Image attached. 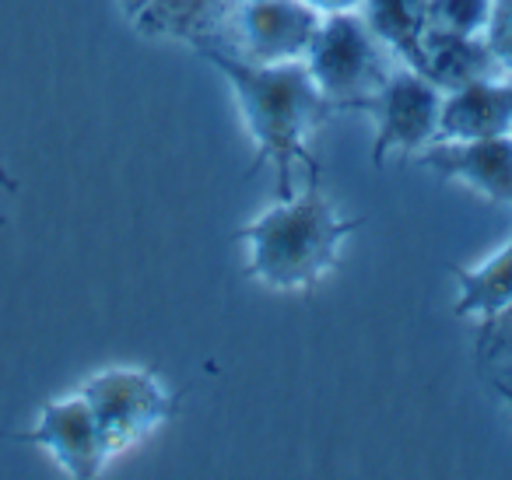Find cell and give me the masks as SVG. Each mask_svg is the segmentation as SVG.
Returning a JSON list of instances; mask_svg holds the SVG:
<instances>
[{
	"label": "cell",
	"mask_w": 512,
	"mask_h": 480,
	"mask_svg": "<svg viewBox=\"0 0 512 480\" xmlns=\"http://www.w3.org/2000/svg\"><path fill=\"white\" fill-rule=\"evenodd\" d=\"M200 57L232 85L242 120L253 137L256 165L271 162L278 176V200L295 197L292 179L295 169H306V183H320V162H316L309 137L323 127L334 109L313 85L306 64H249L221 46H200Z\"/></svg>",
	"instance_id": "cell-1"
},
{
	"label": "cell",
	"mask_w": 512,
	"mask_h": 480,
	"mask_svg": "<svg viewBox=\"0 0 512 480\" xmlns=\"http://www.w3.org/2000/svg\"><path fill=\"white\" fill-rule=\"evenodd\" d=\"M362 225L358 218H344L320 183H306V190L288 200H278L271 211L253 218L235 232L246 246V274L271 291L309 295L341 260L344 242Z\"/></svg>",
	"instance_id": "cell-2"
},
{
	"label": "cell",
	"mask_w": 512,
	"mask_h": 480,
	"mask_svg": "<svg viewBox=\"0 0 512 480\" xmlns=\"http://www.w3.org/2000/svg\"><path fill=\"white\" fill-rule=\"evenodd\" d=\"M302 64L330 109L362 113L400 60L372 36L358 11H348V15L320 18V29H316Z\"/></svg>",
	"instance_id": "cell-3"
},
{
	"label": "cell",
	"mask_w": 512,
	"mask_h": 480,
	"mask_svg": "<svg viewBox=\"0 0 512 480\" xmlns=\"http://www.w3.org/2000/svg\"><path fill=\"white\" fill-rule=\"evenodd\" d=\"M92 407L109 459L134 449L176 414L172 389L148 368H106L78 389Z\"/></svg>",
	"instance_id": "cell-4"
},
{
	"label": "cell",
	"mask_w": 512,
	"mask_h": 480,
	"mask_svg": "<svg viewBox=\"0 0 512 480\" xmlns=\"http://www.w3.org/2000/svg\"><path fill=\"white\" fill-rule=\"evenodd\" d=\"M442 88H435L421 71L397 64L386 85L369 99L362 113L376 120V141H372V162L383 165L390 151L418 155L432 141H439L442 116Z\"/></svg>",
	"instance_id": "cell-5"
},
{
	"label": "cell",
	"mask_w": 512,
	"mask_h": 480,
	"mask_svg": "<svg viewBox=\"0 0 512 480\" xmlns=\"http://www.w3.org/2000/svg\"><path fill=\"white\" fill-rule=\"evenodd\" d=\"M320 18L302 0H235L228 43L221 50L249 64H292L306 60Z\"/></svg>",
	"instance_id": "cell-6"
},
{
	"label": "cell",
	"mask_w": 512,
	"mask_h": 480,
	"mask_svg": "<svg viewBox=\"0 0 512 480\" xmlns=\"http://www.w3.org/2000/svg\"><path fill=\"white\" fill-rule=\"evenodd\" d=\"M414 158L442 183H463L495 204L512 207V134L477 137V141H432Z\"/></svg>",
	"instance_id": "cell-7"
},
{
	"label": "cell",
	"mask_w": 512,
	"mask_h": 480,
	"mask_svg": "<svg viewBox=\"0 0 512 480\" xmlns=\"http://www.w3.org/2000/svg\"><path fill=\"white\" fill-rule=\"evenodd\" d=\"M29 442L43 445L57 466L74 480H92L106 470L109 452L99 435V424L92 417V407L81 393L50 400L39 410L36 424L29 431Z\"/></svg>",
	"instance_id": "cell-8"
},
{
	"label": "cell",
	"mask_w": 512,
	"mask_h": 480,
	"mask_svg": "<svg viewBox=\"0 0 512 480\" xmlns=\"http://www.w3.org/2000/svg\"><path fill=\"white\" fill-rule=\"evenodd\" d=\"M127 25L144 39L200 46H225L235 0H120Z\"/></svg>",
	"instance_id": "cell-9"
},
{
	"label": "cell",
	"mask_w": 512,
	"mask_h": 480,
	"mask_svg": "<svg viewBox=\"0 0 512 480\" xmlns=\"http://www.w3.org/2000/svg\"><path fill=\"white\" fill-rule=\"evenodd\" d=\"M512 134V78H488L442 95L439 141Z\"/></svg>",
	"instance_id": "cell-10"
},
{
	"label": "cell",
	"mask_w": 512,
	"mask_h": 480,
	"mask_svg": "<svg viewBox=\"0 0 512 480\" xmlns=\"http://www.w3.org/2000/svg\"><path fill=\"white\" fill-rule=\"evenodd\" d=\"M425 78L442 92H456L463 85L488 78H505L498 60L491 57L484 36L428 29L425 36Z\"/></svg>",
	"instance_id": "cell-11"
},
{
	"label": "cell",
	"mask_w": 512,
	"mask_h": 480,
	"mask_svg": "<svg viewBox=\"0 0 512 480\" xmlns=\"http://www.w3.org/2000/svg\"><path fill=\"white\" fill-rule=\"evenodd\" d=\"M358 15L400 64L425 74L428 0H362Z\"/></svg>",
	"instance_id": "cell-12"
},
{
	"label": "cell",
	"mask_w": 512,
	"mask_h": 480,
	"mask_svg": "<svg viewBox=\"0 0 512 480\" xmlns=\"http://www.w3.org/2000/svg\"><path fill=\"white\" fill-rule=\"evenodd\" d=\"M453 277L460 288L453 305L456 316H474L484 326H495L512 309V239L477 267H453Z\"/></svg>",
	"instance_id": "cell-13"
},
{
	"label": "cell",
	"mask_w": 512,
	"mask_h": 480,
	"mask_svg": "<svg viewBox=\"0 0 512 480\" xmlns=\"http://www.w3.org/2000/svg\"><path fill=\"white\" fill-rule=\"evenodd\" d=\"M491 0H428V29L484 36Z\"/></svg>",
	"instance_id": "cell-14"
},
{
	"label": "cell",
	"mask_w": 512,
	"mask_h": 480,
	"mask_svg": "<svg viewBox=\"0 0 512 480\" xmlns=\"http://www.w3.org/2000/svg\"><path fill=\"white\" fill-rule=\"evenodd\" d=\"M484 43H488L491 57L498 60L505 78H512V0H491Z\"/></svg>",
	"instance_id": "cell-15"
},
{
	"label": "cell",
	"mask_w": 512,
	"mask_h": 480,
	"mask_svg": "<svg viewBox=\"0 0 512 480\" xmlns=\"http://www.w3.org/2000/svg\"><path fill=\"white\" fill-rule=\"evenodd\" d=\"M316 15H348V11H362V0H302Z\"/></svg>",
	"instance_id": "cell-16"
},
{
	"label": "cell",
	"mask_w": 512,
	"mask_h": 480,
	"mask_svg": "<svg viewBox=\"0 0 512 480\" xmlns=\"http://www.w3.org/2000/svg\"><path fill=\"white\" fill-rule=\"evenodd\" d=\"M0 190L18 193V179L11 176V169H8V165H4V158H0ZM0 228H4V218H0Z\"/></svg>",
	"instance_id": "cell-17"
},
{
	"label": "cell",
	"mask_w": 512,
	"mask_h": 480,
	"mask_svg": "<svg viewBox=\"0 0 512 480\" xmlns=\"http://www.w3.org/2000/svg\"><path fill=\"white\" fill-rule=\"evenodd\" d=\"M495 393L505 400V407H509V414H512V386L509 382H495Z\"/></svg>",
	"instance_id": "cell-18"
},
{
	"label": "cell",
	"mask_w": 512,
	"mask_h": 480,
	"mask_svg": "<svg viewBox=\"0 0 512 480\" xmlns=\"http://www.w3.org/2000/svg\"><path fill=\"white\" fill-rule=\"evenodd\" d=\"M502 323H512V309H509V312H505V316H502V319H498V323H495V326H502Z\"/></svg>",
	"instance_id": "cell-19"
}]
</instances>
